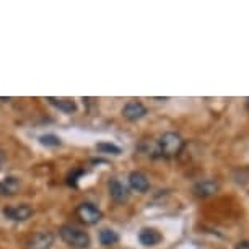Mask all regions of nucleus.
<instances>
[{
  "label": "nucleus",
  "instance_id": "obj_1",
  "mask_svg": "<svg viewBox=\"0 0 249 249\" xmlns=\"http://www.w3.org/2000/svg\"><path fill=\"white\" fill-rule=\"evenodd\" d=\"M184 145H186L184 139H182L179 134L166 132L160 137L158 143H157V152L161 155V157L173 158V157H178V155L182 152Z\"/></svg>",
  "mask_w": 249,
  "mask_h": 249
},
{
  "label": "nucleus",
  "instance_id": "obj_2",
  "mask_svg": "<svg viewBox=\"0 0 249 249\" xmlns=\"http://www.w3.org/2000/svg\"><path fill=\"white\" fill-rule=\"evenodd\" d=\"M59 233H60V238L67 244H70L72 248L85 249L90 246V241H91L90 234H88L85 230L75 227V225H64Z\"/></svg>",
  "mask_w": 249,
  "mask_h": 249
},
{
  "label": "nucleus",
  "instance_id": "obj_3",
  "mask_svg": "<svg viewBox=\"0 0 249 249\" xmlns=\"http://www.w3.org/2000/svg\"><path fill=\"white\" fill-rule=\"evenodd\" d=\"M77 215H78V218L87 225H95L100 222L103 217L101 210L98 209L95 204H91V202H83V204H80L77 207Z\"/></svg>",
  "mask_w": 249,
  "mask_h": 249
},
{
  "label": "nucleus",
  "instance_id": "obj_4",
  "mask_svg": "<svg viewBox=\"0 0 249 249\" xmlns=\"http://www.w3.org/2000/svg\"><path fill=\"white\" fill-rule=\"evenodd\" d=\"M54 244V234L49 231H39L28 238L26 248L28 249H51Z\"/></svg>",
  "mask_w": 249,
  "mask_h": 249
},
{
  "label": "nucleus",
  "instance_id": "obj_5",
  "mask_svg": "<svg viewBox=\"0 0 249 249\" xmlns=\"http://www.w3.org/2000/svg\"><path fill=\"white\" fill-rule=\"evenodd\" d=\"M33 213V209L30 205L21 204V205H10L3 209V215L12 220V222H25L26 218H30Z\"/></svg>",
  "mask_w": 249,
  "mask_h": 249
},
{
  "label": "nucleus",
  "instance_id": "obj_6",
  "mask_svg": "<svg viewBox=\"0 0 249 249\" xmlns=\"http://www.w3.org/2000/svg\"><path fill=\"white\" fill-rule=\"evenodd\" d=\"M147 114V107L140 101H129L122 109V116L127 121H139Z\"/></svg>",
  "mask_w": 249,
  "mask_h": 249
},
{
  "label": "nucleus",
  "instance_id": "obj_7",
  "mask_svg": "<svg viewBox=\"0 0 249 249\" xmlns=\"http://www.w3.org/2000/svg\"><path fill=\"white\" fill-rule=\"evenodd\" d=\"M161 233L155 228H143L142 231L139 233V241L143 244V246H157L158 243H161Z\"/></svg>",
  "mask_w": 249,
  "mask_h": 249
},
{
  "label": "nucleus",
  "instance_id": "obj_8",
  "mask_svg": "<svg viewBox=\"0 0 249 249\" xmlns=\"http://www.w3.org/2000/svg\"><path fill=\"white\" fill-rule=\"evenodd\" d=\"M129 184L134 191L137 192H147L150 189L148 178L140 171H132L129 175Z\"/></svg>",
  "mask_w": 249,
  "mask_h": 249
},
{
  "label": "nucleus",
  "instance_id": "obj_9",
  "mask_svg": "<svg viewBox=\"0 0 249 249\" xmlns=\"http://www.w3.org/2000/svg\"><path fill=\"white\" fill-rule=\"evenodd\" d=\"M109 194L116 202H124L129 199V189L117 179H112L109 182Z\"/></svg>",
  "mask_w": 249,
  "mask_h": 249
},
{
  "label": "nucleus",
  "instance_id": "obj_10",
  "mask_svg": "<svg viewBox=\"0 0 249 249\" xmlns=\"http://www.w3.org/2000/svg\"><path fill=\"white\" fill-rule=\"evenodd\" d=\"M218 182L217 181H212V179H205V181H200L199 184H196L194 187V192L196 196L199 197H209L215 194V192L218 191Z\"/></svg>",
  "mask_w": 249,
  "mask_h": 249
},
{
  "label": "nucleus",
  "instance_id": "obj_11",
  "mask_svg": "<svg viewBox=\"0 0 249 249\" xmlns=\"http://www.w3.org/2000/svg\"><path fill=\"white\" fill-rule=\"evenodd\" d=\"M49 105H53L54 107H57L59 111H64V112H73L77 109L75 103L72 100H65V98H48Z\"/></svg>",
  "mask_w": 249,
  "mask_h": 249
},
{
  "label": "nucleus",
  "instance_id": "obj_12",
  "mask_svg": "<svg viewBox=\"0 0 249 249\" xmlns=\"http://www.w3.org/2000/svg\"><path fill=\"white\" fill-rule=\"evenodd\" d=\"M117 239H119V236H117V233L114 230L103 228L100 231V243L103 246H112V244L117 243Z\"/></svg>",
  "mask_w": 249,
  "mask_h": 249
},
{
  "label": "nucleus",
  "instance_id": "obj_13",
  "mask_svg": "<svg viewBox=\"0 0 249 249\" xmlns=\"http://www.w3.org/2000/svg\"><path fill=\"white\" fill-rule=\"evenodd\" d=\"M18 187V181L17 178H7L3 182H0V192L2 194H13Z\"/></svg>",
  "mask_w": 249,
  "mask_h": 249
},
{
  "label": "nucleus",
  "instance_id": "obj_14",
  "mask_svg": "<svg viewBox=\"0 0 249 249\" xmlns=\"http://www.w3.org/2000/svg\"><path fill=\"white\" fill-rule=\"evenodd\" d=\"M39 143L46 145V147H59L60 139L54 134H46V135H41L39 137Z\"/></svg>",
  "mask_w": 249,
  "mask_h": 249
},
{
  "label": "nucleus",
  "instance_id": "obj_15",
  "mask_svg": "<svg viewBox=\"0 0 249 249\" xmlns=\"http://www.w3.org/2000/svg\"><path fill=\"white\" fill-rule=\"evenodd\" d=\"M96 150H98V152H101V153H112V155H119L121 153L119 147H116L114 143H106V142L98 143Z\"/></svg>",
  "mask_w": 249,
  "mask_h": 249
},
{
  "label": "nucleus",
  "instance_id": "obj_16",
  "mask_svg": "<svg viewBox=\"0 0 249 249\" xmlns=\"http://www.w3.org/2000/svg\"><path fill=\"white\" fill-rule=\"evenodd\" d=\"M234 249H249V241H241L236 244V248Z\"/></svg>",
  "mask_w": 249,
  "mask_h": 249
},
{
  "label": "nucleus",
  "instance_id": "obj_17",
  "mask_svg": "<svg viewBox=\"0 0 249 249\" xmlns=\"http://www.w3.org/2000/svg\"><path fill=\"white\" fill-rule=\"evenodd\" d=\"M246 107H248V111H249V98L246 100Z\"/></svg>",
  "mask_w": 249,
  "mask_h": 249
},
{
  "label": "nucleus",
  "instance_id": "obj_18",
  "mask_svg": "<svg viewBox=\"0 0 249 249\" xmlns=\"http://www.w3.org/2000/svg\"><path fill=\"white\" fill-rule=\"evenodd\" d=\"M2 160H3V157H2V153H0V163H2Z\"/></svg>",
  "mask_w": 249,
  "mask_h": 249
}]
</instances>
